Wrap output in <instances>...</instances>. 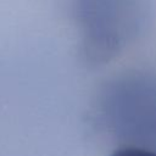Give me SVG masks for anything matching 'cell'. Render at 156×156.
Instances as JSON below:
<instances>
[{"mask_svg":"<svg viewBox=\"0 0 156 156\" xmlns=\"http://www.w3.org/2000/svg\"><path fill=\"white\" fill-rule=\"evenodd\" d=\"M111 156H156V154L150 150L134 147V146H127V147L118 149Z\"/></svg>","mask_w":156,"mask_h":156,"instance_id":"obj_1","label":"cell"}]
</instances>
